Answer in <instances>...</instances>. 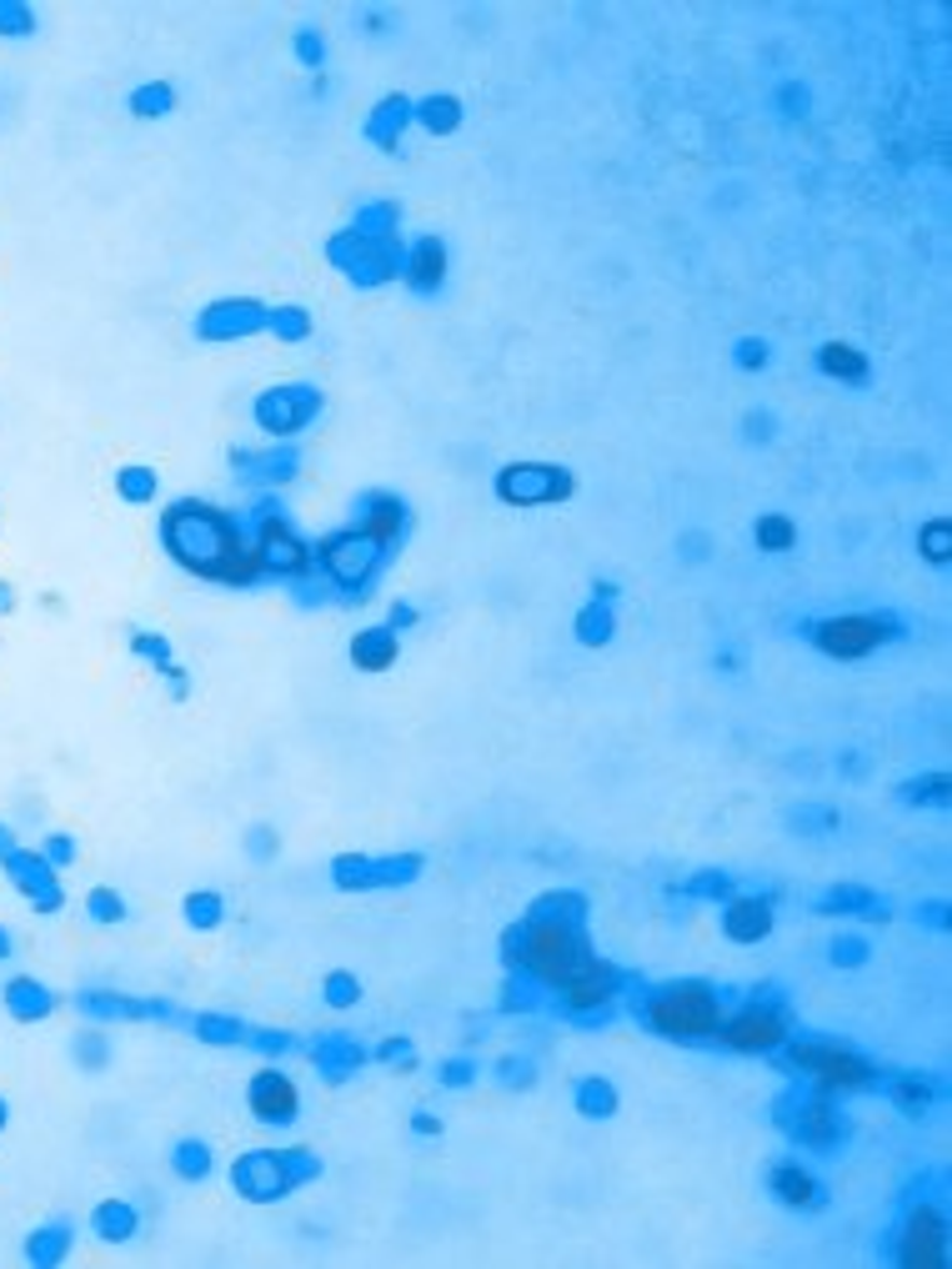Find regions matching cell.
Segmentation results:
<instances>
[{
  "mask_svg": "<svg viewBox=\"0 0 952 1269\" xmlns=\"http://www.w3.org/2000/svg\"><path fill=\"white\" fill-rule=\"evenodd\" d=\"M166 538H171L176 557L181 562H191V568L201 572H216V577H241V542H236L232 522L226 517H216L211 507H181L171 512V527H166Z\"/></svg>",
  "mask_w": 952,
  "mask_h": 1269,
  "instance_id": "6da1fadb",
  "label": "cell"
},
{
  "mask_svg": "<svg viewBox=\"0 0 952 1269\" xmlns=\"http://www.w3.org/2000/svg\"><path fill=\"white\" fill-rule=\"evenodd\" d=\"M527 963H532L536 974H547V978H557V984H572V978H582L592 963H587V953H582V944L566 929H536L532 934V944H527Z\"/></svg>",
  "mask_w": 952,
  "mask_h": 1269,
  "instance_id": "7a4b0ae2",
  "label": "cell"
},
{
  "mask_svg": "<svg viewBox=\"0 0 952 1269\" xmlns=\"http://www.w3.org/2000/svg\"><path fill=\"white\" fill-rule=\"evenodd\" d=\"M652 1019L667 1034H708L717 1023V1004H712L708 989H672L652 1004Z\"/></svg>",
  "mask_w": 952,
  "mask_h": 1269,
  "instance_id": "3957f363",
  "label": "cell"
},
{
  "mask_svg": "<svg viewBox=\"0 0 952 1269\" xmlns=\"http://www.w3.org/2000/svg\"><path fill=\"white\" fill-rule=\"evenodd\" d=\"M872 642H882V628H878V623H863V617H848V623H827V628H823V647H827V653H842V657L867 653Z\"/></svg>",
  "mask_w": 952,
  "mask_h": 1269,
  "instance_id": "277c9868",
  "label": "cell"
},
{
  "mask_svg": "<svg viewBox=\"0 0 952 1269\" xmlns=\"http://www.w3.org/2000/svg\"><path fill=\"white\" fill-rule=\"evenodd\" d=\"M778 1038H782L778 1014H742V1019L727 1029V1044H737V1049H767V1044H778Z\"/></svg>",
  "mask_w": 952,
  "mask_h": 1269,
  "instance_id": "5b68a950",
  "label": "cell"
},
{
  "mask_svg": "<svg viewBox=\"0 0 952 1269\" xmlns=\"http://www.w3.org/2000/svg\"><path fill=\"white\" fill-rule=\"evenodd\" d=\"M797 1059L817 1069V1074H823L827 1084H863V1079H867V1069L857 1064L852 1054H837V1049H802Z\"/></svg>",
  "mask_w": 952,
  "mask_h": 1269,
  "instance_id": "8992f818",
  "label": "cell"
},
{
  "mask_svg": "<svg viewBox=\"0 0 952 1269\" xmlns=\"http://www.w3.org/2000/svg\"><path fill=\"white\" fill-rule=\"evenodd\" d=\"M251 1104H256V1114H266V1119H286L291 1110H296V1094H291L286 1079H276V1074H261L256 1079V1094H251Z\"/></svg>",
  "mask_w": 952,
  "mask_h": 1269,
  "instance_id": "52a82bcc",
  "label": "cell"
},
{
  "mask_svg": "<svg viewBox=\"0 0 952 1269\" xmlns=\"http://www.w3.org/2000/svg\"><path fill=\"white\" fill-rule=\"evenodd\" d=\"M762 929H767V914H762L757 904H742V908L732 914V934H737V938H757Z\"/></svg>",
  "mask_w": 952,
  "mask_h": 1269,
  "instance_id": "ba28073f",
  "label": "cell"
},
{
  "mask_svg": "<svg viewBox=\"0 0 952 1269\" xmlns=\"http://www.w3.org/2000/svg\"><path fill=\"white\" fill-rule=\"evenodd\" d=\"M436 271H442V251H436V247H421L417 251V281H421V287H432Z\"/></svg>",
  "mask_w": 952,
  "mask_h": 1269,
  "instance_id": "9c48e42d",
  "label": "cell"
},
{
  "mask_svg": "<svg viewBox=\"0 0 952 1269\" xmlns=\"http://www.w3.org/2000/svg\"><path fill=\"white\" fill-rule=\"evenodd\" d=\"M827 372H848V377H857L863 362H857V351H848V347H827Z\"/></svg>",
  "mask_w": 952,
  "mask_h": 1269,
  "instance_id": "30bf717a",
  "label": "cell"
},
{
  "mask_svg": "<svg viewBox=\"0 0 952 1269\" xmlns=\"http://www.w3.org/2000/svg\"><path fill=\"white\" fill-rule=\"evenodd\" d=\"M757 538H762L767 547H787V542H793V527L782 522V517H772V522L757 527Z\"/></svg>",
  "mask_w": 952,
  "mask_h": 1269,
  "instance_id": "8fae6325",
  "label": "cell"
},
{
  "mask_svg": "<svg viewBox=\"0 0 952 1269\" xmlns=\"http://www.w3.org/2000/svg\"><path fill=\"white\" fill-rule=\"evenodd\" d=\"M778 1189H782L787 1199H793V1204H797V1199H808V1195H812V1184L802 1180V1174H793V1169H782V1174H778Z\"/></svg>",
  "mask_w": 952,
  "mask_h": 1269,
  "instance_id": "7c38bea8",
  "label": "cell"
},
{
  "mask_svg": "<svg viewBox=\"0 0 952 1269\" xmlns=\"http://www.w3.org/2000/svg\"><path fill=\"white\" fill-rule=\"evenodd\" d=\"M391 527H396V507H381L372 517V538H391Z\"/></svg>",
  "mask_w": 952,
  "mask_h": 1269,
  "instance_id": "4fadbf2b",
  "label": "cell"
},
{
  "mask_svg": "<svg viewBox=\"0 0 952 1269\" xmlns=\"http://www.w3.org/2000/svg\"><path fill=\"white\" fill-rule=\"evenodd\" d=\"M933 553L948 557V527H938V532H933Z\"/></svg>",
  "mask_w": 952,
  "mask_h": 1269,
  "instance_id": "5bb4252c",
  "label": "cell"
}]
</instances>
